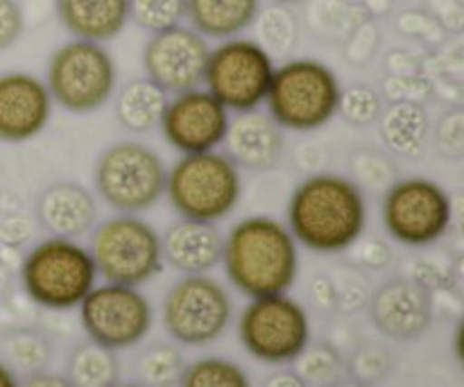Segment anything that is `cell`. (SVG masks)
Returning <instances> with one entry per match:
<instances>
[{
    "mask_svg": "<svg viewBox=\"0 0 464 387\" xmlns=\"http://www.w3.org/2000/svg\"><path fill=\"white\" fill-rule=\"evenodd\" d=\"M352 247H353V261H356L358 266L367 267V270H383V267L390 263V258H392V252H390L388 245L379 238L362 240L361 236Z\"/></svg>",
    "mask_w": 464,
    "mask_h": 387,
    "instance_id": "obj_38",
    "label": "cell"
},
{
    "mask_svg": "<svg viewBox=\"0 0 464 387\" xmlns=\"http://www.w3.org/2000/svg\"><path fill=\"white\" fill-rule=\"evenodd\" d=\"M343 84L334 68L317 59H288L275 68L267 113L281 130L317 131L338 116Z\"/></svg>",
    "mask_w": 464,
    "mask_h": 387,
    "instance_id": "obj_4",
    "label": "cell"
},
{
    "mask_svg": "<svg viewBox=\"0 0 464 387\" xmlns=\"http://www.w3.org/2000/svg\"><path fill=\"white\" fill-rule=\"evenodd\" d=\"M326 387H370V385L362 383V381H335V383H331Z\"/></svg>",
    "mask_w": 464,
    "mask_h": 387,
    "instance_id": "obj_44",
    "label": "cell"
},
{
    "mask_svg": "<svg viewBox=\"0 0 464 387\" xmlns=\"http://www.w3.org/2000/svg\"><path fill=\"white\" fill-rule=\"evenodd\" d=\"M186 370L184 356L175 344L154 343L136 358V379L145 387H172Z\"/></svg>",
    "mask_w": 464,
    "mask_h": 387,
    "instance_id": "obj_26",
    "label": "cell"
},
{
    "mask_svg": "<svg viewBox=\"0 0 464 387\" xmlns=\"http://www.w3.org/2000/svg\"><path fill=\"white\" fill-rule=\"evenodd\" d=\"M170 95L148 77L131 80L116 95V121L131 134H150L161 125Z\"/></svg>",
    "mask_w": 464,
    "mask_h": 387,
    "instance_id": "obj_24",
    "label": "cell"
},
{
    "mask_svg": "<svg viewBox=\"0 0 464 387\" xmlns=\"http://www.w3.org/2000/svg\"><path fill=\"white\" fill-rule=\"evenodd\" d=\"M89 252L107 284L139 288L163 270L161 234L134 213H116L95 225Z\"/></svg>",
    "mask_w": 464,
    "mask_h": 387,
    "instance_id": "obj_8",
    "label": "cell"
},
{
    "mask_svg": "<svg viewBox=\"0 0 464 387\" xmlns=\"http://www.w3.org/2000/svg\"><path fill=\"white\" fill-rule=\"evenodd\" d=\"M225 152L240 170H272L284 159L285 136L270 113L258 109L231 118Z\"/></svg>",
    "mask_w": 464,
    "mask_h": 387,
    "instance_id": "obj_18",
    "label": "cell"
},
{
    "mask_svg": "<svg viewBox=\"0 0 464 387\" xmlns=\"http://www.w3.org/2000/svg\"><path fill=\"white\" fill-rule=\"evenodd\" d=\"M392 363H390V356L379 347H365L356 353L353 358V374H356V381H362V383H376V381L383 379L390 372Z\"/></svg>",
    "mask_w": 464,
    "mask_h": 387,
    "instance_id": "obj_36",
    "label": "cell"
},
{
    "mask_svg": "<svg viewBox=\"0 0 464 387\" xmlns=\"http://www.w3.org/2000/svg\"><path fill=\"white\" fill-rule=\"evenodd\" d=\"M370 317L385 338L408 343L433 322V295L415 279H392L370 297Z\"/></svg>",
    "mask_w": 464,
    "mask_h": 387,
    "instance_id": "obj_17",
    "label": "cell"
},
{
    "mask_svg": "<svg viewBox=\"0 0 464 387\" xmlns=\"http://www.w3.org/2000/svg\"><path fill=\"white\" fill-rule=\"evenodd\" d=\"M261 0H186V18L204 39H234L256 23Z\"/></svg>",
    "mask_w": 464,
    "mask_h": 387,
    "instance_id": "obj_22",
    "label": "cell"
},
{
    "mask_svg": "<svg viewBox=\"0 0 464 387\" xmlns=\"http://www.w3.org/2000/svg\"><path fill=\"white\" fill-rule=\"evenodd\" d=\"M220 263L245 297L284 295L299 275V245L288 225L276 218H243L227 234Z\"/></svg>",
    "mask_w": 464,
    "mask_h": 387,
    "instance_id": "obj_2",
    "label": "cell"
},
{
    "mask_svg": "<svg viewBox=\"0 0 464 387\" xmlns=\"http://www.w3.org/2000/svg\"><path fill=\"white\" fill-rule=\"evenodd\" d=\"M383 104H381V95L376 93L372 86L356 84L343 89L338 104V116H343L349 125L353 127H370L379 121Z\"/></svg>",
    "mask_w": 464,
    "mask_h": 387,
    "instance_id": "obj_31",
    "label": "cell"
},
{
    "mask_svg": "<svg viewBox=\"0 0 464 387\" xmlns=\"http://www.w3.org/2000/svg\"><path fill=\"white\" fill-rule=\"evenodd\" d=\"M263 387H308V385L299 379L297 372H276V374H272L270 379L266 381V385Z\"/></svg>",
    "mask_w": 464,
    "mask_h": 387,
    "instance_id": "obj_42",
    "label": "cell"
},
{
    "mask_svg": "<svg viewBox=\"0 0 464 387\" xmlns=\"http://www.w3.org/2000/svg\"><path fill=\"white\" fill-rule=\"evenodd\" d=\"M127 3H130V21L150 34L181 25L186 18V0H127Z\"/></svg>",
    "mask_w": 464,
    "mask_h": 387,
    "instance_id": "obj_30",
    "label": "cell"
},
{
    "mask_svg": "<svg viewBox=\"0 0 464 387\" xmlns=\"http://www.w3.org/2000/svg\"><path fill=\"white\" fill-rule=\"evenodd\" d=\"M261 41L258 44L275 57V54H288L297 45L299 25L295 14L285 5H270L261 9L256 16Z\"/></svg>",
    "mask_w": 464,
    "mask_h": 387,
    "instance_id": "obj_28",
    "label": "cell"
},
{
    "mask_svg": "<svg viewBox=\"0 0 464 387\" xmlns=\"http://www.w3.org/2000/svg\"><path fill=\"white\" fill-rule=\"evenodd\" d=\"M18 387H72L66 376L50 374V372H32L25 379V383Z\"/></svg>",
    "mask_w": 464,
    "mask_h": 387,
    "instance_id": "obj_41",
    "label": "cell"
},
{
    "mask_svg": "<svg viewBox=\"0 0 464 387\" xmlns=\"http://www.w3.org/2000/svg\"><path fill=\"white\" fill-rule=\"evenodd\" d=\"M208 53V41L193 27L175 25L154 32L143 48L145 77L168 95L199 89L204 84Z\"/></svg>",
    "mask_w": 464,
    "mask_h": 387,
    "instance_id": "obj_14",
    "label": "cell"
},
{
    "mask_svg": "<svg viewBox=\"0 0 464 387\" xmlns=\"http://www.w3.org/2000/svg\"><path fill=\"white\" fill-rule=\"evenodd\" d=\"M234 302L220 281L207 275H184L163 297L166 334L186 347L211 344L229 329Z\"/></svg>",
    "mask_w": 464,
    "mask_h": 387,
    "instance_id": "obj_10",
    "label": "cell"
},
{
    "mask_svg": "<svg viewBox=\"0 0 464 387\" xmlns=\"http://www.w3.org/2000/svg\"><path fill=\"white\" fill-rule=\"evenodd\" d=\"M297 365L299 379L306 385H331L338 381L340 370H343V361H340L338 352L329 344H306L302 353L295 358Z\"/></svg>",
    "mask_w": 464,
    "mask_h": 387,
    "instance_id": "obj_29",
    "label": "cell"
},
{
    "mask_svg": "<svg viewBox=\"0 0 464 387\" xmlns=\"http://www.w3.org/2000/svg\"><path fill=\"white\" fill-rule=\"evenodd\" d=\"M275 68V57L256 39L234 36L211 48L204 86L229 113L254 111L266 104Z\"/></svg>",
    "mask_w": 464,
    "mask_h": 387,
    "instance_id": "obj_9",
    "label": "cell"
},
{
    "mask_svg": "<svg viewBox=\"0 0 464 387\" xmlns=\"http://www.w3.org/2000/svg\"><path fill=\"white\" fill-rule=\"evenodd\" d=\"M166 198L184 220L218 225L238 208L243 175L220 150L181 154L179 161L168 168Z\"/></svg>",
    "mask_w": 464,
    "mask_h": 387,
    "instance_id": "obj_3",
    "label": "cell"
},
{
    "mask_svg": "<svg viewBox=\"0 0 464 387\" xmlns=\"http://www.w3.org/2000/svg\"><path fill=\"white\" fill-rule=\"evenodd\" d=\"M381 140L399 157L415 159L424 150L430 131V118L421 102H392L381 111Z\"/></svg>",
    "mask_w": 464,
    "mask_h": 387,
    "instance_id": "obj_23",
    "label": "cell"
},
{
    "mask_svg": "<svg viewBox=\"0 0 464 387\" xmlns=\"http://www.w3.org/2000/svg\"><path fill=\"white\" fill-rule=\"evenodd\" d=\"M36 216L50 236L80 238L98 225V202L82 184L57 181L41 193Z\"/></svg>",
    "mask_w": 464,
    "mask_h": 387,
    "instance_id": "obj_19",
    "label": "cell"
},
{
    "mask_svg": "<svg viewBox=\"0 0 464 387\" xmlns=\"http://www.w3.org/2000/svg\"><path fill=\"white\" fill-rule=\"evenodd\" d=\"M25 16L16 0H0V50H7L21 39Z\"/></svg>",
    "mask_w": 464,
    "mask_h": 387,
    "instance_id": "obj_37",
    "label": "cell"
},
{
    "mask_svg": "<svg viewBox=\"0 0 464 387\" xmlns=\"http://www.w3.org/2000/svg\"><path fill=\"white\" fill-rule=\"evenodd\" d=\"M381 213L392 240L406 247H429L451 229L453 199L438 181L408 177L385 190Z\"/></svg>",
    "mask_w": 464,
    "mask_h": 387,
    "instance_id": "obj_11",
    "label": "cell"
},
{
    "mask_svg": "<svg viewBox=\"0 0 464 387\" xmlns=\"http://www.w3.org/2000/svg\"><path fill=\"white\" fill-rule=\"evenodd\" d=\"M59 23L72 39L107 44L130 23L127 0H54Z\"/></svg>",
    "mask_w": 464,
    "mask_h": 387,
    "instance_id": "obj_21",
    "label": "cell"
},
{
    "mask_svg": "<svg viewBox=\"0 0 464 387\" xmlns=\"http://www.w3.org/2000/svg\"><path fill=\"white\" fill-rule=\"evenodd\" d=\"M272 3H279V5H290V3H299V0H272Z\"/></svg>",
    "mask_w": 464,
    "mask_h": 387,
    "instance_id": "obj_46",
    "label": "cell"
},
{
    "mask_svg": "<svg viewBox=\"0 0 464 387\" xmlns=\"http://www.w3.org/2000/svg\"><path fill=\"white\" fill-rule=\"evenodd\" d=\"M109 387H145V385H140L139 381H116V383H111Z\"/></svg>",
    "mask_w": 464,
    "mask_h": 387,
    "instance_id": "obj_45",
    "label": "cell"
},
{
    "mask_svg": "<svg viewBox=\"0 0 464 387\" xmlns=\"http://www.w3.org/2000/svg\"><path fill=\"white\" fill-rule=\"evenodd\" d=\"M77 308L91 343L111 352L143 343L154 322L152 304L134 285H95Z\"/></svg>",
    "mask_w": 464,
    "mask_h": 387,
    "instance_id": "obj_13",
    "label": "cell"
},
{
    "mask_svg": "<svg viewBox=\"0 0 464 387\" xmlns=\"http://www.w3.org/2000/svg\"><path fill=\"white\" fill-rule=\"evenodd\" d=\"M21 281L34 304L50 311H71L95 288L98 270L89 247L75 238L50 236L23 258Z\"/></svg>",
    "mask_w": 464,
    "mask_h": 387,
    "instance_id": "obj_5",
    "label": "cell"
},
{
    "mask_svg": "<svg viewBox=\"0 0 464 387\" xmlns=\"http://www.w3.org/2000/svg\"><path fill=\"white\" fill-rule=\"evenodd\" d=\"M7 356L21 370L39 372L50 358V349L36 331H14L7 338Z\"/></svg>",
    "mask_w": 464,
    "mask_h": 387,
    "instance_id": "obj_33",
    "label": "cell"
},
{
    "mask_svg": "<svg viewBox=\"0 0 464 387\" xmlns=\"http://www.w3.org/2000/svg\"><path fill=\"white\" fill-rule=\"evenodd\" d=\"M16 374L12 372V367L5 365V363H0V387H18Z\"/></svg>",
    "mask_w": 464,
    "mask_h": 387,
    "instance_id": "obj_43",
    "label": "cell"
},
{
    "mask_svg": "<svg viewBox=\"0 0 464 387\" xmlns=\"http://www.w3.org/2000/svg\"><path fill=\"white\" fill-rule=\"evenodd\" d=\"M352 172L358 186L374 190H388L394 184V163L376 150H361L352 159Z\"/></svg>",
    "mask_w": 464,
    "mask_h": 387,
    "instance_id": "obj_32",
    "label": "cell"
},
{
    "mask_svg": "<svg viewBox=\"0 0 464 387\" xmlns=\"http://www.w3.org/2000/svg\"><path fill=\"white\" fill-rule=\"evenodd\" d=\"M53 95L41 77L12 71L0 75V140L27 143L48 130Z\"/></svg>",
    "mask_w": 464,
    "mask_h": 387,
    "instance_id": "obj_16",
    "label": "cell"
},
{
    "mask_svg": "<svg viewBox=\"0 0 464 387\" xmlns=\"http://www.w3.org/2000/svg\"><path fill=\"white\" fill-rule=\"evenodd\" d=\"M44 82L54 104L84 116L116 95L118 68L104 44L72 39L54 50Z\"/></svg>",
    "mask_w": 464,
    "mask_h": 387,
    "instance_id": "obj_7",
    "label": "cell"
},
{
    "mask_svg": "<svg viewBox=\"0 0 464 387\" xmlns=\"http://www.w3.org/2000/svg\"><path fill=\"white\" fill-rule=\"evenodd\" d=\"M222 249L225 238L211 222L181 218L161 236L163 263L181 275H207L222 261Z\"/></svg>",
    "mask_w": 464,
    "mask_h": 387,
    "instance_id": "obj_20",
    "label": "cell"
},
{
    "mask_svg": "<svg viewBox=\"0 0 464 387\" xmlns=\"http://www.w3.org/2000/svg\"><path fill=\"white\" fill-rule=\"evenodd\" d=\"M168 166L161 154L140 140H116L95 161V190L116 213L150 211L166 195Z\"/></svg>",
    "mask_w": 464,
    "mask_h": 387,
    "instance_id": "obj_6",
    "label": "cell"
},
{
    "mask_svg": "<svg viewBox=\"0 0 464 387\" xmlns=\"http://www.w3.org/2000/svg\"><path fill=\"white\" fill-rule=\"evenodd\" d=\"M231 113L207 89H190L168 100L161 118L163 139L179 154L218 150L225 143Z\"/></svg>",
    "mask_w": 464,
    "mask_h": 387,
    "instance_id": "obj_15",
    "label": "cell"
},
{
    "mask_svg": "<svg viewBox=\"0 0 464 387\" xmlns=\"http://www.w3.org/2000/svg\"><path fill=\"white\" fill-rule=\"evenodd\" d=\"M66 379L72 387H109L118 381L116 352L95 343L80 344L66 363Z\"/></svg>",
    "mask_w": 464,
    "mask_h": 387,
    "instance_id": "obj_25",
    "label": "cell"
},
{
    "mask_svg": "<svg viewBox=\"0 0 464 387\" xmlns=\"http://www.w3.org/2000/svg\"><path fill=\"white\" fill-rule=\"evenodd\" d=\"M408 82H411V75L390 77L385 84V93L392 102H421L429 95V84L421 82L420 77H415L412 86H408Z\"/></svg>",
    "mask_w": 464,
    "mask_h": 387,
    "instance_id": "obj_39",
    "label": "cell"
},
{
    "mask_svg": "<svg viewBox=\"0 0 464 387\" xmlns=\"http://www.w3.org/2000/svg\"><path fill=\"white\" fill-rule=\"evenodd\" d=\"M335 285V297H338V306L343 311H353V308H361L362 304L370 299V285L362 279L361 275H356L353 270H340L338 276L334 279Z\"/></svg>",
    "mask_w": 464,
    "mask_h": 387,
    "instance_id": "obj_35",
    "label": "cell"
},
{
    "mask_svg": "<svg viewBox=\"0 0 464 387\" xmlns=\"http://www.w3.org/2000/svg\"><path fill=\"white\" fill-rule=\"evenodd\" d=\"M311 299L315 302V306L331 311V308L338 306V297H335V285L334 279L326 275H317L311 281Z\"/></svg>",
    "mask_w": 464,
    "mask_h": 387,
    "instance_id": "obj_40",
    "label": "cell"
},
{
    "mask_svg": "<svg viewBox=\"0 0 464 387\" xmlns=\"http://www.w3.org/2000/svg\"><path fill=\"white\" fill-rule=\"evenodd\" d=\"M245 352L267 365L293 363L311 340L308 313L288 295L256 297L245 306L238 320Z\"/></svg>",
    "mask_w": 464,
    "mask_h": 387,
    "instance_id": "obj_12",
    "label": "cell"
},
{
    "mask_svg": "<svg viewBox=\"0 0 464 387\" xmlns=\"http://www.w3.org/2000/svg\"><path fill=\"white\" fill-rule=\"evenodd\" d=\"M435 145L442 157L460 161L464 157V111L462 109H453V111L444 113L435 130Z\"/></svg>",
    "mask_w": 464,
    "mask_h": 387,
    "instance_id": "obj_34",
    "label": "cell"
},
{
    "mask_svg": "<svg viewBox=\"0 0 464 387\" xmlns=\"http://www.w3.org/2000/svg\"><path fill=\"white\" fill-rule=\"evenodd\" d=\"M179 387H252L249 374L234 361L207 356L186 365Z\"/></svg>",
    "mask_w": 464,
    "mask_h": 387,
    "instance_id": "obj_27",
    "label": "cell"
},
{
    "mask_svg": "<svg viewBox=\"0 0 464 387\" xmlns=\"http://www.w3.org/2000/svg\"><path fill=\"white\" fill-rule=\"evenodd\" d=\"M367 225V202L353 179L317 172L293 190L288 202V229L297 245L317 254L352 249Z\"/></svg>",
    "mask_w": 464,
    "mask_h": 387,
    "instance_id": "obj_1",
    "label": "cell"
}]
</instances>
